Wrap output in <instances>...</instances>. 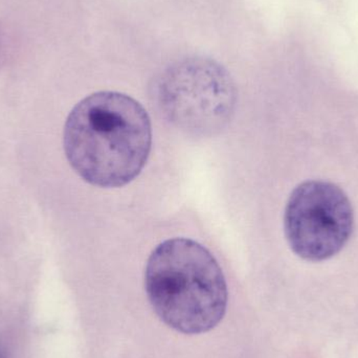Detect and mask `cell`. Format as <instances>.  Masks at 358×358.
<instances>
[{
  "label": "cell",
  "mask_w": 358,
  "mask_h": 358,
  "mask_svg": "<svg viewBox=\"0 0 358 358\" xmlns=\"http://www.w3.org/2000/svg\"><path fill=\"white\" fill-rule=\"evenodd\" d=\"M151 145L148 113L138 101L121 92L86 96L65 122L67 161L80 178L96 187L131 182L146 166Z\"/></svg>",
  "instance_id": "6da1fadb"
},
{
  "label": "cell",
  "mask_w": 358,
  "mask_h": 358,
  "mask_svg": "<svg viewBox=\"0 0 358 358\" xmlns=\"http://www.w3.org/2000/svg\"><path fill=\"white\" fill-rule=\"evenodd\" d=\"M145 287L159 319L181 334L210 331L227 311L222 269L203 245L187 238H172L155 248L147 261Z\"/></svg>",
  "instance_id": "7a4b0ae2"
},
{
  "label": "cell",
  "mask_w": 358,
  "mask_h": 358,
  "mask_svg": "<svg viewBox=\"0 0 358 358\" xmlns=\"http://www.w3.org/2000/svg\"><path fill=\"white\" fill-rule=\"evenodd\" d=\"M153 100L178 129L208 136L231 121L237 90L229 71L216 61L189 57L166 69L155 80Z\"/></svg>",
  "instance_id": "3957f363"
},
{
  "label": "cell",
  "mask_w": 358,
  "mask_h": 358,
  "mask_svg": "<svg viewBox=\"0 0 358 358\" xmlns=\"http://www.w3.org/2000/svg\"><path fill=\"white\" fill-rule=\"evenodd\" d=\"M355 227L348 196L334 183L308 180L292 191L284 229L290 248L313 262L327 260L345 248Z\"/></svg>",
  "instance_id": "277c9868"
}]
</instances>
